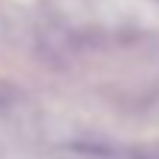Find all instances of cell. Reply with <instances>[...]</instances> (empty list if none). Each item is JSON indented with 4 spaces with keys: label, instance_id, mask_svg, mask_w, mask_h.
Listing matches in <instances>:
<instances>
[{
    "label": "cell",
    "instance_id": "6da1fadb",
    "mask_svg": "<svg viewBox=\"0 0 159 159\" xmlns=\"http://www.w3.org/2000/svg\"><path fill=\"white\" fill-rule=\"evenodd\" d=\"M142 159H159V148H150V150H148V153H144Z\"/></svg>",
    "mask_w": 159,
    "mask_h": 159
}]
</instances>
